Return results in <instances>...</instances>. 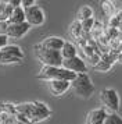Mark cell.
Here are the masks:
<instances>
[{
  "label": "cell",
  "mask_w": 122,
  "mask_h": 124,
  "mask_svg": "<svg viewBox=\"0 0 122 124\" xmlns=\"http://www.w3.org/2000/svg\"><path fill=\"white\" fill-rule=\"evenodd\" d=\"M38 79H44V81H53V79H62V81H68L72 82L76 78V74L68 71L62 67H49V66H43L42 70L39 71L36 75Z\"/></svg>",
  "instance_id": "6da1fadb"
},
{
  "label": "cell",
  "mask_w": 122,
  "mask_h": 124,
  "mask_svg": "<svg viewBox=\"0 0 122 124\" xmlns=\"http://www.w3.org/2000/svg\"><path fill=\"white\" fill-rule=\"evenodd\" d=\"M71 88L78 96H81L83 99H89L94 92V85L92 84L90 77L86 74H78L76 78L71 82Z\"/></svg>",
  "instance_id": "7a4b0ae2"
},
{
  "label": "cell",
  "mask_w": 122,
  "mask_h": 124,
  "mask_svg": "<svg viewBox=\"0 0 122 124\" xmlns=\"http://www.w3.org/2000/svg\"><path fill=\"white\" fill-rule=\"evenodd\" d=\"M35 53L39 62L43 66L49 67H61L62 66V56L57 50H49V49H42L38 45L35 46Z\"/></svg>",
  "instance_id": "3957f363"
},
{
  "label": "cell",
  "mask_w": 122,
  "mask_h": 124,
  "mask_svg": "<svg viewBox=\"0 0 122 124\" xmlns=\"http://www.w3.org/2000/svg\"><path fill=\"white\" fill-rule=\"evenodd\" d=\"M100 99H101V103L111 110V113H116L119 110V96L115 89H112V88L103 89Z\"/></svg>",
  "instance_id": "277c9868"
},
{
  "label": "cell",
  "mask_w": 122,
  "mask_h": 124,
  "mask_svg": "<svg viewBox=\"0 0 122 124\" xmlns=\"http://www.w3.org/2000/svg\"><path fill=\"white\" fill-rule=\"evenodd\" d=\"M24 10H25V23H28L31 27H39L44 23V13L42 7L35 4Z\"/></svg>",
  "instance_id": "5b68a950"
},
{
  "label": "cell",
  "mask_w": 122,
  "mask_h": 124,
  "mask_svg": "<svg viewBox=\"0 0 122 124\" xmlns=\"http://www.w3.org/2000/svg\"><path fill=\"white\" fill-rule=\"evenodd\" d=\"M62 68H65L68 71H71L74 74H86L88 73V66L86 63L83 62L79 56H75L72 59H68V60H62Z\"/></svg>",
  "instance_id": "8992f818"
},
{
  "label": "cell",
  "mask_w": 122,
  "mask_h": 124,
  "mask_svg": "<svg viewBox=\"0 0 122 124\" xmlns=\"http://www.w3.org/2000/svg\"><path fill=\"white\" fill-rule=\"evenodd\" d=\"M31 29V25L28 23H22V24H11L7 28V32L6 35L10 36V38H14V39H20L24 35H27V32Z\"/></svg>",
  "instance_id": "52a82bcc"
},
{
  "label": "cell",
  "mask_w": 122,
  "mask_h": 124,
  "mask_svg": "<svg viewBox=\"0 0 122 124\" xmlns=\"http://www.w3.org/2000/svg\"><path fill=\"white\" fill-rule=\"evenodd\" d=\"M47 84H49V91L54 96H61L71 88V82L62 81V79H53V81H49Z\"/></svg>",
  "instance_id": "ba28073f"
},
{
  "label": "cell",
  "mask_w": 122,
  "mask_h": 124,
  "mask_svg": "<svg viewBox=\"0 0 122 124\" xmlns=\"http://www.w3.org/2000/svg\"><path fill=\"white\" fill-rule=\"evenodd\" d=\"M64 43H65V40L62 39V38H58V36H49V38H46V39L42 40L38 46L42 47V49H49V50L60 52L61 49H62Z\"/></svg>",
  "instance_id": "9c48e42d"
},
{
  "label": "cell",
  "mask_w": 122,
  "mask_h": 124,
  "mask_svg": "<svg viewBox=\"0 0 122 124\" xmlns=\"http://www.w3.org/2000/svg\"><path fill=\"white\" fill-rule=\"evenodd\" d=\"M108 113L105 112V109H94L92 112L88 113L86 116V124H104V120Z\"/></svg>",
  "instance_id": "30bf717a"
},
{
  "label": "cell",
  "mask_w": 122,
  "mask_h": 124,
  "mask_svg": "<svg viewBox=\"0 0 122 124\" xmlns=\"http://www.w3.org/2000/svg\"><path fill=\"white\" fill-rule=\"evenodd\" d=\"M49 116H50V110L44 103H40V102H35L33 103L32 121H40V120L47 118Z\"/></svg>",
  "instance_id": "8fae6325"
},
{
  "label": "cell",
  "mask_w": 122,
  "mask_h": 124,
  "mask_svg": "<svg viewBox=\"0 0 122 124\" xmlns=\"http://www.w3.org/2000/svg\"><path fill=\"white\" fill-rule=\"evenodd\" d=\"M8 25L11 24H22L25 23V10L22 7H17V8H13V13H11L10 18H8Z\"/></svg>",
  "instance_id": "7c38bea8"
},
{
  "label": "cell",
  "mask_w": 122,
  "mask_h": 124,
  "mask_svg": "<svg viewBox=\"0 0 122 124\" xmlns=\"http://www.w3.org/2000/svg\"><path fill=\"white\" fill-rule=\"evenodd\" d=\"M61 56H62V60H68V59H72V57L78 56L76 54V47L72 45L71 42H65L62 49L60 50Z\"/></svg>",
  "instance_id": "4fadbf2b"
},
{
  "label": "cell",
  "mask_w": 122,
  "mask_h": 124,
  "mask_svg": "<svg viewBox=\"0 0 122 124\" xmlns=\"http://www.w3.org/2000/svg\"><path fill=\"white\" fill-rule=\"evenodd\" d=\"M0 52H1V53H6V54H10V56H14V57H17V59H20V60L24 57V52L21 50L20 46H17V45H7Z\"/></svg>",
  "instance_id": "5bb4252c"
},
{
  "label": "cell",
  "mask_w": 122,
  "mask_h": 124,
  "mask_svg": "<svg viewBox=\"0 0 122 124\" xmlns=\"http://www.w3.org/2000/svg\"><path fill=\"white\" fill-rule=\"evenodd\" d=\"M11 13H13V7L7 1H0V23L8 21Z\"/></svg>",
  "instance_id": "9a60e30c"
},
{
  "label": "cell",
  "mask_w": 122,
  "mask_h": 124,
  "mask_svg": "<svg viewBox=\"0 0 122 124\" xmlns=\"http://www.w3.org/2000/svg\"><path fill=\"white\" fill-rule=\"evenodd\" d=\"M89 18H93V10L92 7L89 6H82L81 10L78 13V21H85V20H89Z\"/></svg>",
  "instance_id": "2e32d148"
},
{
  "label": "cell",
  "mask_w": 122,
  "mask_h": 124,
  "mask_svg": "<svg viewBox=\"0 0 122 124\" xmlns=\"http://www.w3.org/2000/svg\"><path fill=\"white\" fill-rule=\"evenodd\" d=\"M104 124H122V117L118 113H110V114H107Z\"/></svg>",
  "instance_id": "e0dca14e"
},
{
  "label": "cell",
  "mask_w": 122,
  "mask_h": 124,
  "mask_svg": "<svg viewBox=\"0 0 122 124\" xmlns=\"http://www.w3.org/2000/svg\"><path fill=\"white\" fill-rule=\"evenodd\" d=\"M17 62H20V59L0 52V63H1V64H8V63H17Z\"/></svg>",
  "instance_id": "ac0fdd59"
},
{
  "label": "cell",
  "mask_w": 122,
  "mask_h": 124,
  "mask_svg": "<svg viewBox=\"0 0 122 124\" xmlns=\"http://www.w3.org/2000/svg\"><path fill=\"white\" fill-rule=\"evenodd\" d=\"M94 70H97V71H108L111 68V63H108V62H105V60H103L101 57H100V62L94 66Z\"/></svg>",
  "instance_id": "d6986e66"
},
{
  "label": "cell",
  "mask_w": 122,
  "mask_h": 124,
  "mask_svg": "<svg viewBox=\"0 0 122 124\" xmlns=\"http://www.w3.org/2000/svg\"><path fill=\"white\" fill-rule=\"evenodd\" d=\"M81 25H82V31L83 32H90V31L93 29V27H94V20L93 18L85 20V21L81 23Z\"/></svg>",
  "instance_id": "ffe728a7"
},
{
  "label": "cell",
  "mask_w": 122,
  "mask_h": 124,
  "mask_svg": "<svg viewBox=\"0 0 122 124\" xmlns=\"http://www.w3.org/2000/svg\"><path fill=\"white\" fill-rule=\"evenodd\" d=\"M82 32H83V31H82V25H81V23L76 20V21L71 25V34L74 35V36L79 38V35L82 34Z\"/></svg>",
  "instance_id": "44dd1931"
},
{
  "label": "cell",
  "mask_w": 122,
  "mask_h": 124,
  "mask_svg": "<svg viewBox=\"0 0 122 124\" xmlns=\"http://www.w3.org/2000/svg\"><path fill=\"white\" fill-rule=\"evenodd\" d=\"M119 24H121V21L116 18V16H112L110 20V28H119Z\"/></svg>",
  "instance_id": "7402d4cb"
},
{
  "label": "cell",
  "mask_w": 122,
  "mask_h": 124,
  "mask_svg": "<svg viewBox=\"0 0 122 124\" xmlns=\"http://www.w3.org/2000/svg\"><path fill=\"white\" fill-rule=\"evenodd\" d=\"M7 40H8V36L6 34H0V50L7 46Z\"/></svg>",
  "instance_id": "603a6c76"
},
{
  "label": "cell",
  "mask_w": 122,
  "mask_h": 124,
  "mask_svg": "<svg viewBox=\"0 0 122 124\" xmlns=\"http://www.w3.org/2000/svg\"><path fill=\"white\" fill-rule=\"evenodd\" d=\"M35 6V1L33 0H21V7L22 8H28V7Z\"/></svg>",
  "instance_id": "cb8c5ba5"
},
{
  "label": "cell",
  "mask_w": 122,
  "mask_h": 124,
  "mask_svg": "<svg viewBox=\"0 0 122 124\" xmlns=\"http://www.w3.org/2000/svg\"><path fill=\"white\" fill-rule=\"evenodd\" d=\"M13 8H17V7H21V0H8L7 1Z\"/></svg>",
  "instance_id": "d4e9b609"
},
{
  "label": "cell",
  "mask_w": 122,
  "mask_h": 124,
  "mask_svg": "<svg viewBox=\"0 0 122 124\" xmlns=\"http://www.w3.org/2000/svg\"><path fill=\"white\" fill-rule=\"evenodd\" d=\"M116 62L121 63V64H122V52H119V53L116 54Z\"/></svg>",
  "instance_id": "484cf974"
},
{
  "label": "cell",
  "mask_w": 122,
  "mask_h": 124,
  "mask_svg": "<svg viewBox=\"0 0 122 124\" xmlns=\"http://www.w3.org/2000/svg\"><path fill=\"white\" fill-rule=\"evenodd\" d=\"M116 18H118V20H119V21L122 23V8H121V10H119L118 13H116Z\"/></svg>",
  "instance_id": "4316f807"
},
{
  "label": "cell",
  "mask_w": 122,
  "mask_h": 124,
  "mask_svg": "<svg viewBox=\"0 0 122 124\" xmlns=\"http://www.w3.org/2000/svg\"><path fill=\"white\" fill-rule=\"evenodd\" d=\"M13 124H24V123H21V121H18L17 118H14V121H13Z\"/></svg>",
  "instance_id": "83f0119b"
},
{
  "label": "cell",
  "mask_w": 122,
  "mask_h": 124,
  "mask_svg": "<svg viewBox=\"0 0 122 124\" xmlns=\"http://www.w3.org/2000/svg\"><path fill=\"white\" fill-rule=\"evenodd\" d=\"M119 31H121V32H122V23L119 24Z\"/></svg>",
  "instance_id": "f1b7e54d"
},
{
  "label": "cell",
  "mask_w": 122,
  "mask_h": 124,
  "mask_svg": "<svg viewBox=\"0 0 122 124\" xmlns=\"http://www.w3.org/2000/svg\"><path fill=\"white\" fill-rule=\"evenodd\" d=\"M121 52H122V45H121Z\"/></svg>",
  "instance_id": "f546056e"
}]
</instances>
